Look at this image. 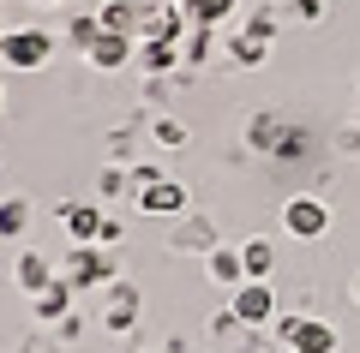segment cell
<instances>
[{"instance_id": "6da1fadb", "label": "cell", "mask_w": 360, "mask_h": 353, "mask_svg": "<svg viewBox=\"0 0 360 353\" xmlns=\"http://www.w3.org/2000/svg\"><path fill=\"white\" fill-rule=\"evenodd\" d=\"M60 276L72 281L78 293L84 288H108V281H120V258H115V246H72L66 264H60Z\"/></svg>"}, {"instance_id": "7a4b0ae2", "label": "cell", "mask_w": 360, "mask_h": 353, "mask_svg": "<svg viewBox=\"0 0 360 353\" xmlns=\"http://www.w3.org/2000/svg\"><path fill=\"white\" fill-rule=\"evenodd\" d=\"M49 54H54V36L37 25L0 36V66H13V72H37V66H49Z\"/></svg>"}, {"instance_id": "3957f363", "label": "cell", "mask_w": 360, "mask_h": 353, "mask_svg": "<svg viewBox=\"0 0 360 353\" xmlns=\"http://www.w3.org/2000/svg\"><path fill=\"white\" fill-rule=\"evenodd\" d=\"M283 227L295 240H324V234H330V204L312 198V192H300V198L283 204Z\"/></svg>"}, {"instance_id": "277c9868", "label": "cell", "mask_w": 360, "mask_h": 353, "mask_svg": "<svg viewBox=\"0 0 360 353\" xmlns=\"http://www.w3.org/2000/svg\"><path fill=\"white\" fill-rule=\"evenodd\" d=\"M229 312L240 317L246 329H264V324H276V293H270V281H240V288L229 293Z\"/></svg>"}, {"instance_id": "5b68a950", "label": "cell", "mask_w": 360, "mask_h": 353, "mask_svg": "<svg viewBox=\"0 0 360 353\" xmlns=\"http://www.w3.org/2000/svg\"><path fill=\"white\" fill-rule=\"evenodd\" d=\"M103 324H108V335H132V329H139V288H132L127 276L108 281V312H103Z\"/></svg>"}, {"instance_id": "8992f818", "label": "cell", "mask_w": 360, "mask_h": 353, "mask_svg": "<svg viewBox=\"0 0 360 353\" xmlns=\"http://www.w3.org/2000/svg\"><path fill=\"white\" fill-rule=\"evenodd\" d=\"M54 215H60V227H66V240H72V246H96L108 210H103V204H60Z\"/></svg>"}, {"instance_id": "52a82bcc", "label": "cell", "mask_w": 360, "mask_h": 353, "mask_svg": "<svg viewBox=\"0 0 360 353\" xmlns=\"http://www.w3.org/2000/svg\"><path fill=\"white\" fill-rule=\"evenodd\" d=\"M132 54H139V36H120V30H103V36H96V42L84 48V60L96 66V72H120V66H127Z\"/></svg>"}, {"instance_id": "ba28073f", "label": "cell", "mask_w": 360, "mask_h": 353, "mask_svg": "<svg viewBox=\"0 0 360 353\" xmlns=\"http://www.w3.org/2000/svg\"><path fill=\"white\" fill-rule=\"evenodd\" d=\"M132 204H139V215H180V210H186V186L162 174V180H156V186L132 192Z\"/></svg>"}, {"instance_id": "9c48e42d", "label": "cell", "mask_w": 360, "mask_h": 353, "mask_svg": "<svg viewBox=\"0 0 360 353\" xmlns=\"http://www.w3.org/2000/svg\"><path fill=\"white\" fill-rule=\"evenodd\" d=\"M72 293H78V288L60 276V269H54V281H49V288H42V293H30V317H37V324H60V317L72 312Z\"/></svg>"}, {"instance_id": "30bf717a", "label": "cell", "mask_w": 360, "mask_h": 353, "mask_svg": "<svg viewBox=\"0 0 360 353\" xmlns=\"http://www.w3.org/2000/svg\"><path fill=\"white\" fill-rule=\"evenodd\" d=\"M54 281V264L37 252V246H25V252H13V288L18 293H42Z\"/></svg>"}, {"instance_id": "8fae6325", "label": "cell", "mask_w": 360, "mask_h": 353, "mask_svg": "<svg viewBox=\"0 0 360 353\" xmlns=\"http://www.w3.org/2000/svg\"><path fill=\"white\" fill-rule=\"evenodd\" d=\"M205 269H210V281L217 288H240L246 281V264H240V246H210V258H205Z\"/></svg>"}, {"instance_id": "7c38bea8", "label": "cell", "mask_w": 360, "mask_h": 353, "mask_svg": "<svg viewBox=\"0 0 360 353\" xmlns=\"http://www.w3.org/2000/svg\"><path fill=\"white\" fill-rule=\"evenodd\" d=\"M132 60H139L150 78H162V72H174V66H186V60H180V42H162V36H144Z\"/></svg>"}, {"instance_id": "4fadbf2b", "label": "cell", "mask_w": 360, "mask_h": 353, "mask_svg": "<svg viewBox=\"0 0 360 353\" xmlns=\"http://www.w3.org/2000/svg\"><path fill=\"white\" fill-rule=\"evenodd\" d=\"M103 30H120V36H139V0H103L96 6Z\"/></svg>"}, {"instance_id": "5bb4252c", "label": "cell", "mask_w": 360, "mask_h": 353, "mask_svg": "<svg viewBox=\"0 0 360 353\" xmlns=\"http://www.w3.org/2000/svg\"><path fill=\"white\" fill-rule=\"evenodd\" d=\"M295 353H336V324H324V317H307L295 335Z\"/></svg>"}, {"instance_id": "9a60e30c", "label": "cell", "mask_w": 360, "mask_h": 353, "mask_svg": "<svg viewBox=\"0 0 360 353\" xmlns=\"http://www.w3.org/2000/svg\"><path fill=\"white\" fill-rule=\"evenodd\" d=\"M240 264H246V281H270V269H276V246H270V240H246L240 246Z\"/></svg>"}, {"instance_id": "2e32d148", "label": "cell", "mask_w": 360, "mask_h": 353, "mask_svg": "<svg viewBox=\"0 0 360 353\" xmlns=\"http://www.w3.org/2000/svg\"><path fill=\"white\" fill-rule=\"evenodd\" d=\"M25 227H30V204L25 198H6V204H0V240H25Z\"/></svg>"}, {"instance_id": "e0dca14e", "label": "cell", "mask_w": 360, "mask_h": 353, "mask_svg": "<svg viewBox=\"0 0 360 353\" xmlns=\"http://www.w3.org/2000/svg\"><path fill=\"white\" fill-rule=\"evenodd\" d=\"M180 6H186V18H193V25H205V30H217L222 18L234 13V0H180Z\"/></svg>"}, {"instance_id": "ac0fdd59", "label": "cell", "mask_w": 360, "mask_h": 353, "mask_svg": "<svg viewBox=\"0 0 360 353\" xmlns=\"http://www.w3.org/2000/svg\"><path fill=\"white\" fill-rule=\"evenodd\" d=\"M229 54H234V66H264L270 42H264V36H252V30H240V36H229Z\"/></svg>"}, {"instance_id": "d6986e66", "label": "cell", "mask_w": 360, "mask_h": 353, "mask_svg": "<svg viewBox=\"0 0 360 353\" xmlns=\"http://www.w3.org/2000/svg\"><path fill=\"white\" fill-rule=\"evenodd\" d=\"M210 36H217V30L193 25V30H186V36H180V60H186V66H205V60H210V48H217V42H210Z\"/></svg>"}, {"instance_id": "ffe728a7", "label": "cell", "mask_w": 360, "mask_h": 353, "mask_svg": "<svg viewBox=\"0 0 360 353\" xmlns=\"http://www.w3.org/2000/svg\"><path fill=\"white\" fill-rule=\"evenodd\" d=\"M96 36H103V18H96V13H78L72 25H66V42H72L78 54H84L90 42H96Z\"/></svg>"}, {"instance_id": "44dd1931", "label": "cell", "mask_w": 360, "mask_h": 353, "mask_svg": "<svg viewBox=\"0 0 360 353\" xmlns=\"http://www.w3.org/2000/svg\"><path fill=\"white\" fill-rule=\"evenodd\" d=\"M150 138L162 144V150H180V144H186V126H180L174 114H156V120H150Z\"/></svg>"}, {"instance_id": "7402d4cb", "label": "cell", "mask_w": 360, "mask_h": 353, "mask_svg": "<svg viewBox=\"0 0 360 353\" xmlns=\"http://www.w3.org/2000/svg\"><path fill=\"white\" fill-rule=\"evenodd\" d=\"M246 138H252L258 150H276V138H283V126H276V114H258L252 126H246Z\"/></svg>"}, {"instance_id": "603a6c76", "label": "cell", "mask_w": 360, "mask_h": 353, "mask_svg": "<svg viewBox=\"0 0 360 353\" xmlns=\"http://www.w3.org/2000/svg\"><path fill=\"white\" fill-rule=\"evenodd\" d=\"M127 186H132V174H120V168H103L96 174V198H120Z\"/></svg>"}, {"instance_id": "cb8c5ba5", "label": "cell", "mask_w": 360, "mask_h": 353, "mask_svg": "<svg viewBox=\"0 0 360 353\" xmlns=\"http://www.w3.org/2000/svg\"><path fill=\"white\" fill-rule=\"evenodd\" d=\"M300 324H307V312H276V341H283V347H295V335H300Z\"/></svg>"}, {"instance_id": "d4e9b609", "label": "cell", "mask_w": 360, "mask_h": 353, "mask_svg": "<svg viewBox=\"0 0 360 353\" xmlns=\"http://www.w3.org/2000/svg\"><path fill=\"white\" fill-rule=\"evenodd\" d=\"M240 30H252V36H264V42H270V36H276V13H270V6H258V13L246 18Z\"/></svg>"}, {"instance_id": "484cf974", "label": "cell", "mask_w": 360, "mask_h": 353, "mask_svg": "<svg viewBox=\"0 0 360 353\" xmlns=\"http://www.w3.org/2000/svg\"><path fill=\"white\" fill-rule=\"evenodd\" d=\"M127 240V222L120 215H103V234H96V246H120Z\"/></svg>"}, {"instance_id": "4316f807", "label": "cell", "mask_w": 360, "mask_h": 353, "mask_svg": "<svg viewBox=\"0 0 360 353\" xmlns=\"http://www.w3.org/2000/svg\"><path fill=\"white\" fill-rule=\"evenodd\" d=\"M156 180H162V168H156V162H139V168H132V192L156 186Z\"/></svg>"}, {"instance_id": "83f0119b", "label": "cell", "mask_w": 360, "mask_h": 353, "mask_svg": "<svg viewBox=\"0 0 360 353\" xmlns=\"http://www.w3.org/2000/svg\"><path fill=\"white\" fill-rule=\"evenodd\" d=\"M54 329H60V341H78V335H84V317H78V312H66Z\"/></svg>"}, {"instance_id": "f1b7e54d", "label": "cell", "mask_w": 360, "mask_h": 353, "mask_svg": "<svg viewBox=\"0 0 360 353\" xmlns=\"http://www.w3.org/2000/svg\"><path fill=\"white\" fill-rule=\"evenodd\" d=\"M319 13H324L319 0H295V18H307V25H312V18H319Z\"/></svg>"}, {"instance_id": "f546056e", "label": "cell", "mask_w": 360, "mask_h": 353, "mask_svg": "<svg viewBox=\"0 0 360 353\" xmlns=\"http://www.w3.org/2000/svg\"><path fill=\"white\" fill-rule=\"evenodd\" d=\"M229 353H258V347H252V341H240V347H229Z\"/></svg>"}, {"instance_id": "4dcf8cb0", "label": "cell", "mask_w": 360, "mask_h": 353, "mask_svg": "<svg viewBox=\"0 0 360 353\" xmlns=\"http://www.w3.org/2000/svg\"><path fill=\"white\" fill-rule=\"evenodd\" d=\"M354 305H360V276H354Z\"/></svg>"}, {"instance_id": "1f68e13d", "label": "cell", "mask_w": 360, "mask_h": 353, "mask_svg": "<svg viewBox=\"0 0 360 353\" xmlns=\"http://www.w3.org/2000/svg\"><path fill=\"white\" fill-rule=\"evenodd\" d=\"M30 6H54V0H30Z\"/></svg>"}, {"instance_id": "d6a6232c", "label": "cell", "mask_w": 360, "mask_h": 353, "mask_svg": "<svg viewBox=\"0 0 360 353\" xmlns=\"http://www.w3.org/2000/svg\"><path fill=\"white\" fill-rule=\"evenodd\" d=\"M139 353H150V347H139Z\"/></svg>"}]
</instances>
